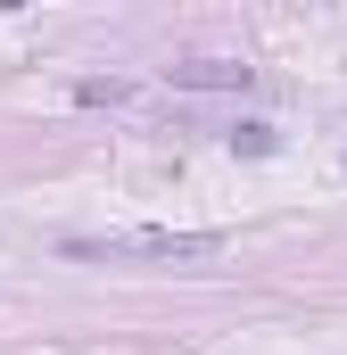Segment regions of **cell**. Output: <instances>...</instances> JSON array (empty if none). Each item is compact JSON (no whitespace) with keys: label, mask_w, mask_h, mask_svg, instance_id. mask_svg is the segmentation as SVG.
Instances as JSON below:
<instances>
[{"label":"cell","mask_w":347,"mask_h":355,"mask_svg":"<svg viewBox=\"0 0 347 355\" xmlns=\"http://www.w3.org/2000/svg\"><path fill=\"white\" fill-rule=\"evenodd\" d=\"M232 149H248V157H264V149H273V124H240V132H232Z\"/></svg>","instance_id":"obj_3"},{"label":"cell","mask_w":347,"mask_h":355,"mask_svg":"<svg viewBox=\"0 0 347 355\" xmlns=\"http://www.w3.org/2000/svg\"><path fill=\"white\" fill-rule=\"evenodd\" d=\"M67 257H149V265H215L223 232H91L67 240Z\"/></svg>","instance_id":"obj_1"},{"label":"cell","mask_w":347,"mask_h":355,"mask_svg":"<svg viewBox=\"0 0 347 355\" xmlns=\"http://www.w3.org/2000/svg\"><path fill=\"white\" fill-rule=\"evenodd\" d=\"M174 83H190V91H248V75L257 67H232V58H190V67H166Z\"/></svg>","instance_id":"obj_2"}]
</instances>
